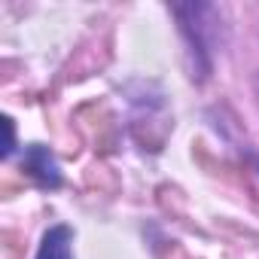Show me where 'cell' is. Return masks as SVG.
<instances>
[{"instance_id": "obj_1", "label": "cell", "mask_w": 259, "mask_h": 259, "mask_svg": "<svg viewBox=\"0 0 259 259\" xmlns=\"http://www.w3.org/2000/svg\"><path fill=\"white\" fill-rule=\"evenodd\" d=\"M25 168H28V174H34L43 186H58V183H61L58 165H55V159H52L43 147H31V150H28Z\"/></svg>"}, {"instance_id": "obj_2", "label": "cell", "mask_w": 259, "mask_h": 259, "mask_svg": "<svg viewBox=\"0 0 259 259\" xmlns=\"http://www.w3.org/2000/svg\"><path fill=\"white\" fill-rule=\"evenodd\" d=\"M70 241H73V235H70L67 226L49 229L46 238H43V247H40L37 259H73L70 256Z\"/></svg>"}, {"instance_id": "obj_3", "label": "cell", "mask_w": 259, "mask_h": 259, "mask_svg": "<svg viewBox=\"0 0 259 259\" xmlns=\"http://www.w3.org/2000/svg\"><path fill=\"white\" fill-rule=\"evenodd\" d=\"M4 128H7V147H4V156H10V153H13V122L4 119Z\"/></svg>"}]
</instances>
